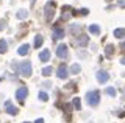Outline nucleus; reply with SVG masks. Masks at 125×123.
Listing matches in <instances>:
<instances>
[{"label": "nucleus", "instance_id": "nucleus-1", "mask_svg": "<svg viewBox=\"0 0 125 123\" xmlns=\"http://www.w3.org/2000/svg\"><path fill=\"white\" fill-rule=\"evenodd\" d=\"M86 100H88L89 106H97L100 101V92L99 90H92V92H88L86 94Z\"/></svg>", "mask_w": 125, "mask_h": 123}, {"label": "nucleus", "instance_id": "nucleus-2", "mask_svg": "<svg viewBox=\"0 0 125 123\" xmlns=\"http://www.w3.org/2000/svg\"><path fill=\"white\" fill-rule=\"evenodd\" d=\"M21 75L23 78H28L31 75V62H22L21 64Z\"/></svg>", "mask_w": 125, "mask_h": 123}, {"label": "nucleus", "instance_id": "nucleus-3", "mask_svg": "<svg viewBox=\"0 0 125 123\" xmlns=\"http://www.w3.org/2000/svg\"><path fill=\"white\" fill-rule=\"evenodd\" d=\"M56 56H58V58H61V59L67 56V45H66V44L58 45V48H56Z\"/></svg>", "mask_w": 125, "mask_h": 123}, {"label": "nucleus", "instance_id": "nucleus-4", "mask_svg": "<svg viewBox=\"0 0 125 123\" xmlns=\"http://www.w3.org/2000/svg\"><path fill=\"white\" fill-rule=\"evenodd\" d=\"M27 95H28V89H27V87H21V89H17V92H16V98H17L19 101H23Z\"/></svg>", "mask_w": 125, "mask_h": 123}, {"label": "nucleus", "instance_id": "nucleus-5", "mask_svg": "<svg viewBox=\"0 0 125 123\" xmlns=\"http://www.w3.org/2000/svg\"><path fill=\"white\" fill-rule=\"evenodd\" d=\"M109 79V75H108V72H105V70H100V72H97V81L99 83H106Z\"/></svg>", "mask_w": 125, "mask_h": 123}, {"label": "nucleus", "instance_id": "nucleus-6", "mask_svg": "<svg viewBox=\"0 0 125 123\" xmlns=\"http://www.w3.org/2000/svg\"><path fill=\"white\" fill-rule=\"evenodd\" d=\"M5 107H6V112L10 114V115H16V114H19V109L16 106L11 105V101H6L5 103Z\"/></svg>", "mask_w": 125, "mask_h": 123}, {"label": "nucleus", "instance_id": "nucleus-7", "mask_svg": "<svg viewBox=\"0 0 125 123\" xmlns=\"http://www.w3.org/2000/svg\"><path fill=\"white\" fill-rule=\"evenodd\" d=\"M67 73H69V70H67V67L62 64V66H60L58 67V72H56V75H58V78H61V79H64L66 76H67Z\"/></svg>", "mask_w": 125, "mask_h": 123}, {"label": "nucleus", "instance_id": "nucleus-8", "mask_svg": "<svg viewBox=\"0 0 125 123\" xmlns=\"http://www.w3.org/2000/svg\"><path fill=\"white\" fill-rule=\"evenodd\" d=\"M64 37V30L61 26H55L53 28V39H62Z\"/></svg>", "mask_w": 125, "mask_h": 123}, {"label": "nucleus", "instance_id": "nucleus-9", "mask_svg": "<svg viewBox=\"0 0 125 123\" xmlns=\"http://www.w3.org/2000/svg\"><path fill=\"white\" fill-rule=\"evenodd\" d=\"M52 14H53V3L50 2L49 5L45 6V17H47V20H52Z\"/></svg>", "mask_w": 125, "mask_h": 123}, {"label": "nucleus", "instance_id": "nucleus-10", "mask_svg": "<svg viewBox=\"0 0 125 123\" xmlns=\"http://www.w3.org/2000/svg\"><path fill=\"white\" fill-rule=\"evenodd\" d=\"M39 59H41L42 62H47V61L50 59V50H42V52L39 53Z\"/></svg>", "mask_w": 125, "mask_h": 123}, {"label": "nucleus", "instance_id": "nucleus-11", "mask_svg": "<svg viewBox=\"0 0 125 123\" xmlns=\"http://www.w3.org/2000/svg\"><path fill=\"white\" fill-rule=\"evenodd\" d=\"M28 52H30V45H28V44H23V45H21V47H19V50H17V53H19L21 56H25Z\"/></svg>", "mask_w": 125, "mask_h": 123}, {"label": "nucleus", "instance_id": "nucleus-12", "mask_svg": "<svg viewBox=\"0 0 125 123\" xmlns=\"http://www.w3.org/2000/svg\"><path fill=\"white\" fill-rule=\"evenodd\" d=\"M88 42H89V37L86 36V34H81L80 39H78V45H80V47H86V45H88Z\"/></svg>", "mask_w": 125, "mask_h": 123}, {"label": "nucleus", "instance_id": "nucleus-13", "mask_svg": "<svg viewBox=\"0 0 125 123\" xmlns=\"http://www.w3.org/2000/svg\"><path fill=\"white\" fill-rule=\"evenodd\" d=\"M114 36H116V39H122V37H125V28H116L114 30Z\"/></svg>", "mask_w": 125, "mask_h": 123}, {"label": "nucleus", "instance_id": "nucleus-14", "mask_svg": "<svg viewBox=\"0 0 125 123\" xmlns=\"http://www.w3.org/2000/svg\"><path fill=\"white\" fill-rule=\"evenodd\" d=\"M42 42H44V37H42L41 34H36V37H34V47L39 48L42 45Z\"/></svg>", "mask_w": 125, "mask_h": 123}, {"label": "nucleus", "instance_id": "nucleus-15", "mask_svg": "<svg viewBox=\"0 0 125 123\" xmlns=\"http://www.w3.org/2000/svg\"><path fill=\"white\" fill-rule=\"evenodd\" d=\"M8 50V44L5 39H0V55H3V53H6Z\"/></svg>", "mask_w": 125, "mask_h": 123}, {"label": "nucleus", "instance_id": "nucleus-16", "mask_svg": "<svg viewBox=\"0 0 125 123\" xmlns=\"http://www.w3.org/2000/svg\"><path fill=\"white\" fill-rule=\"evenodd\" d=\"M113 53H114V45L108 44L106 48H105V55H106V56H113Z\"/></svg>", "mask_w": 125, "mask_h": 123}, {"label": "nucleus", "instance_id": "nucleus-17", "mask_svg": "<svg viewBox=\"0 0 125 123\" xmlns=\"http://www.w3.org/2000/svg\"><path fill=\"white\" fill-rule=\"evenodd\" d=\"M89 33H91V34H100L99 25H89Z\"/></svg>", "mask_w": 125, "mask_h": 123}, {"label": "nucleus", "instance_id": "nucleus-18", "mask_svg": "<svg viewBox=\"0 0 125 123\" xmlns=\"http://www.w3.org/2000/svg\"><path fill=\"white\" fill-rule=\"evenodd\" d=\"M17 17L21 19V20H23V19H27V17H28V13H27L25 9H21V11L17 13Z\"/></svg>", "mask_w": 125, "mask_h": 123}, {"label": "nucleus", "instance_id": "nucleus-19", "mask_svg": "<svg viewBox=\"0 0 125 123\" xmlns=\"http://www.w3.org/2000/svg\"><path fill=\"white\" fill-rule=\"evenodd\" d=\"M72 101H73V107H75V109H81V103H80V98L78 97H75Z\"/></svg>", "mask_w": 125, "mask_h": 123}, {"label": "nucleus", "instance_id": "nucleus-20", "mask_svg": "<svg viewBox=\"0 0 125 123\" xmlns=\"http://www.w3.org/2000/svg\"><path fill=\"white\" fill-rule=\"evenodd\" d=\"M81 70V67H80V64H73L72 67H70V72L72 73H78V72Z\"/></svg>", "mask_w": 125, "mask_h": 123}, {"label": "nucleus", "instance_id": "nucleus-21", "mask_svg": "<svg viewBox=\"0 0 125 123\" xmlns=\"http://www.w3.org/2000/svg\"><path fill=\"white\" fill-rule=\"evenodd\" d=\"M39 100H42V101H47V100H49V95L45 94V92H39Z\"/></svg>", "mask_w": 125, "mask_h": 123}, {"label": "nucleus", "instance_id": "nucleus-22", "mask_svg": "<svg viewBox=\"0 0 125 123\" xmlns=\"http://www.w3.org/2000/svg\"><path fill=\"white\" fill-rule=\"evenodd\" d=\"M50 73H52V67H44L42 69V75L44 76H49Z\"/></svg>", "mask_w": 125, "mask_h": 123}, {"label": "nucleus", "instance_id": "nucleus-23", "mask_svg": "<svg viewBox=\"0 0 125 123\" xmlns=\"http://www.w3.org/2000/svg\"><path fill=\"white\" fill-rule=\"evenodd\" d=\"M106 94L109 95V97H114V95H116V89H114V87H108V89H106Z\"/></svg>", "mask_w": 125, "mask_h": 123}, {"label": "nucleus", "instance_id": "nucleus-24", "mask_svg": "<svg viewBox=\"0 0 125 123\" xmlns=\"http://www.w3.org/2000/svg\"><path fill=\"white\" fill-rule=\"evenodd\" d=\"M119 6L120 8H125V0H119Z\"/></svg>", "mask_w": 125, "mask_h": 123}, {"label": "nucleus", "instance_id": "nucleus-25", "mask_svg": "<svg viewBox=\"0 0 125 123\" xmlns=\"http://www.w3.org/2000/svg\"><path fill=\"white\" fill-rule=\"evenodd\" d=\"M80 14H81V16H86V14H88V9H81Z\"/></svg>", "mask_w": 125, "mask_h": 123}, {"label": "nucleus", "instance_id": "nucleus-26", "mask_svg": "<svg viewBox=\"0 0 125 123\" xmlns=\"http://www.w3.org/2000/svg\"><path fill=\"white\" fill-rule=\"evenodd\" d=\"M120 64H124V66H125V56H124V58H120Z\"/></svg>", "mask_w": 125, "mask_h": 123}, {"label": "nucleus", "instance_id": "nucleus-27", "mask_svg": "<svg viewBox=\"0 0 125 123\" xmlns=\"http://www.w3.org/2000/svg\"><path fill=\"white\" fill-rule=\"evenodd\" d=\"M34 123H44V120H42V118H38V120L34 122Z\"/></svg>", "mask_w": 125, "mask_h": 123}, {"label": "nucleus", "instance_id": "nucleus-28", "mask_svg": "<svg viewBox=\"0 0 125 123\" xmlns=\"http://www.w3.org/2000/svg\"><path fill=\"white\" fill-rule=\"evenodd\" d=\"M122 48H124V50H125V42H124V44H122Z\"/></svg>", "mask_w": 125, "mask_h": 123}, {"label": "nucleus", "instance_id": "nucleus-29", "mask_svg": "<svg viewBox=\"0 0 125 123\" xmlns=\"http://www.w3.org/2000/svg\"><path fill=\"white\" fill-rule=\"evenodd\" d=\"M2 28H3V25H2V24H0V30H2Z\"/></svg>", "mask_w": 125, "mask_h": 123}, {"label": "nucleus", "instance_id": "nucleus-30", "mask_svg": "<svg viewBox=\"0 0 125 123\" xmlns=\"http://www.w3.org/2000/svg\"><path fill=\"white\" fill-rule=\"evenodd\" d=\"M23 123H30V122H23Z\"/></svg>", "mask_w": 125, "mask_h": 123}]
</instances>
